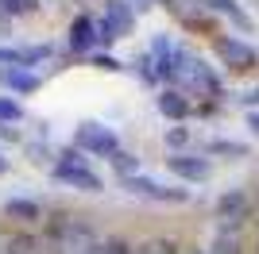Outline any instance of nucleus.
I'll list each match as a JSON object with an SVG mask.
<instances>
[{
  "mask_svg": "<svg viewBox=\"0 0 259 254\" xmlns=\"http://www.w3.org/2000/svg\"><path fill=\"white\" fill-rule=\"evenodd\" d=\"M51 177L70 185V189H81V193H101L105 189V181L93 173V166L85 162L81 150H62L58 162H54V169H51Z\"/></svg>",
  "mask_w": 259,
  "mask_h": 254,
  "instance_id": "obj_1",
  "label": "nucleus"
},
{
  "mask_svg": "<svg viewBox=\"0 0 259 254\" xmlns=\"http://www.w3.org/2000/svg\"><path fill=\"white\" fill-rule=\"evenodd\" d=\"M74 143H77V150H89L93 158H112V154L120 150L116 131L105 127V123H81L77 135H74Z\"/></svg>",
  "mask_w": 259,
  "mask_h": 254,
  "instance_id": "obj_2",
  "label": "nucleus"
},
{
  "mask_svg": "<svg viewBox=\"0 0 259 254\" xmlns=\"http://www.w3.org/2000/svg\"><path fill=\"white\" fill-rule=\"evenodd\" d=\"M132 23H136V16H132V4L128 0H112L105 12L97 16V35H101V42H116V39H124V35L132 31Z\"/></svg>",
  "mask_w": 259,
  "mask_h": 254,
  "instance_id": "obj_3",
  "label": "nucleus"
},
{
  "mask_svg": "<svg viewBox=\"0 0 259 254\" xmlns=\"http://www.w3.org/2000/svg\"><path fill=\"white\" fill-rule=\"evenodd\" d=\"M124 189H132L136 197H147V201H190V193L186 189H166V185H159V181L151 177H143V173H132V177H124Z\"/></svg>",
  "mask_w": 259,
  "mask_h": 254,
  "instance_id": "obj_4",
  "label": "nucleus"
},
{
  "mask_svg": "<svg viewBox=\"0 0 259 254\" xmlns=\"http://www.w3.org/2000/svg\"><path fill=\"white\" fill-rule=\"evenodd\" d=\"M101 46V35H97V20L93 16H77L70 23V50L74 54H93Z\"/></svg>",
  "mask_w": 259,
  "mask_h": 254,
  "instance_id": "obj_5",
  "label": "nucleus"
},
{
  "mask_svg": "<svg viewBox=\"0 0 259 254\" xmlns=\"http://www.w3.org/2000/svg\"><path fill=\"white\" fill-rule=\"evenodd\" d=\"M217 216H221V231H236V223L248 216V193H240V189H232V193H225L221 201H217Z\"/></svg>",
  "mask_w": 259,
  "mask_h": 254,
  "instance_id": "obj_6",
  "label": "nucleus"
},
{
  "mask_svg": "<svg viewBox=\"0 0 259 254\" xmlns=\"http://www.w3.org/2000/svg\"><path fill=\"white\" fill-rule=\"evenodd\" d=\"M51 58V46H20V50H8V46H0V66H12V70H31V66L47 62Z\"/></svg>",
  "mask_w": 259,
  "mask_h": 254,
  "instance_id": "obj_7",
  "label": "nucleus"
},
{
  "mask_svg": "<svg viewBox=\"0 0 259 254\" xmlns=\"http://www.w3.org/2000/svg\"><path fill=\"white\" fill-rule=\"evenodd\" d=\"M217 54H221L228 66H236V70L255 66V50H251L248 42H240V39H217Z\"/></svg>",
  "mask_w": 259,
  "mask_h": 254,
  "instance_id": "obj_8",
  "label": "nucleus"
},
{
  "mask_svg": "<svg viewBox=\"0 0 259 254\" xmlns=\"http://www.w3.org/2000/svg\"><path fill=\"white\" fill-rule=\"evenodd\" d=\"M166 166H170L178 177H186V181H205L209 177V162L205 158H194V154H174Z\"/></svg>",
  "mask_w": 259,
  "mask_h": 254,
  "instance_id": "obj_9",
  "label": "nucleus"
},
{
  "mask_svg": "<svg viewBox=\"0 0 259 254\" xmlns=\"http://www.w3.org/2000/svg\"><path fill=\"white\" fill-rule=\"evenodd\" d=\"M0 85H8L16 93H35V89L43 85V77L31 74V70H12V66H4V70H0Z\"/></svg>",
  "mask_w": 259,
  "mask_h": 254,
  "instance_id": "obj_10",
  "label": "nucleus"
},
{
  "mask_svg": "<svg viewBox=\"0 0 259 254\" xmlns=\"http://www.w3.org/2000/svg\"><path fill=\"white\" fill-rule=\"evenodd\" d=\"M155 104H159V112H162L166 119H186V116H190V104H186L182 93H162Z\"/></svg>",
  "mask_w": 259,
  "mask_h": 254,
  "instance_id": "obj_11",
  "label": "nucleus"
},
{
  "mask_svg": "<svg viewBox=\"0 0 259 254\" xmlns=\"http://www.w3.org/2000/svg\"><path fill=\"white\" fill-rule=\"evenodd\" d=\"M4 216H8V220H20V223H31V220H39V216H43V208H39V204L35 201H8L4 204Z\"/></svg>",
  "mask_w": 259,
  "mask_h": 254,
  "instance_id": "obj_12",
  "label": "nucleus"
},
{
  "mask_svg": "<svg viewBox=\"0 0 259 254\" xmlns=\"http://www.w3.org/2000/svg\"><path fill=\"white\" fill-rule=\"evenodd\" d=\"M205 4H209L213 12H221V16H228V20L236 23V27H248V16H244V12H240L232 0H205Z\"/></svg>",
  "mask_w": 259,
  "mask_h": 254,
  "instance_id": "obj_13",
  "label": "nucleus"
},
{
  "mask_svg": "<svg viewBox=\"0 0 259 254\" xmlns=\"http://www.w3.org/2000/svg\"><path fill=\"white\" fill-rule=\"evenodd\" d=\"M108 162L120 169V177H132V173H140V162H136V154H124V150H116V154H112Z\"/></svg>",
  "mask_w": 259,
  "mask_h": 254,
  "instance_id": "obj_14",
  "label": "nucleus"
},
{
  "mask_svg": "<svg viewBox=\"0 0 259 254\" xmlns=\"http://www.w3.org/2000/svg\"><path fill=\"white\" fill-rule=\"evenodd\" d=\"M16 119H23V108L12 96H0V123H16Z\"/></svg>",
  "mask_w": 259,
  "mask_h": 254,
  "instance_id": "obj_15",
  "label": "nucleus"
},
{
  "mask_svg": "<svg viewBox=\"0 0 259 254\" xmlns=\"http://www.w3.org/2000/svg\"><path fill=\"white\" fill-rule=\"evenodd\" d=\"M209 254H240V243H236V235L221 231V235H217V243H213V250H209Z\"/></svg>",
  "mask_w": 259,
  "mask_h": 254,
  "instance_id": "obj_16",
  "label": "nucleus"
},
{
  "mask_svg": "<svg viewBox=\"0 0 259 254\" xmlns=\"http://www.w3.org/2000/svg\"><path fill=\"white\" fill-rule=\"evenodd\" d=\"M85 254H132V246H128V243H120V239H108V243L89 246Z\"/></svg>",
  "mask_w": 259,
  "mask_h": 254,
  "instance_id": "obj_17",
  "label": "nucleus"
},
{
  "mask_svg": "<svg viewBox=\"0 0 259 254\" xmlns=\"http://www.w3.org/2000/svg\"><path fill=\"white\" fill-rule=\"evenodd\" d=\"M209 150H213V154H244V147H240V143H225V139L209 143Z\"/></svg>",
  "mask_w": 259,
  "mask_h": 254,
  "instance_id": "obj_18",
  "label": "nucleus"
},
{
  "mask_svg": "<svg viewBox=\"0 0 259 254\" xmlns=\"http://www.w3.org/2000/svg\"><path fill=\"white\" fill-rule=\"evenodd\" d=\"M132 254H174L170 243H143L140 250H132Z\"/></svg>",
  "mask_w": 259,
  "mask_h": 254,
  "instance_id": "obj_19",
  "label": "nucleus"
},
{
  "mask_svg": "<svg viewBox=\"0 0 259 254\" xmlns=\"http://www.w3.org/2000/svg\"><path fill=\"white\" fill-rule=\"evenodd\" d=\"M166 143H170V147H182V143H190V131L174 127V131H166Z\"/></svg>",
  "mask_w": 259,
  "mask_h": 254,
  "instance_id": "obj_20",
  "label": "nucleus"
},
{
  "mask_svg": "<svg viewBox=\"0 0 259 254\" xmlns=\"http://www.w3.org/2000/svg\"><path fill=\"white\" fill-rule=\"evenodd\" d=\"M248 123H251V131L259 135V116H248Z\"/></svg>",
  "mask_w": 259,
  "mask_h": 254,
  "instance_id": "obj_21",
  "label": "nucleus"
},
{
  "mask_svg": "<svg viewBox=\"0 0 259 254\" xmlns=\"http://www.w3.org/2000/svg\"><path fill=\"white\" fill-rule=\"evenodd\" d=\"M4 169H8V162H4V158H0V173H4Z\"/></svg>",
  "mask_w": 259,
  "mask_h": 254,
  "instance_id": "obj_22",
  "label": "nucleus"
},
{
  "mask_svg": "<svg viewBox=\"0 0 259 254\" xmlns=\"http://www.w3.org/2000/svg\"><path fill=\"white\" fill-rule=\"evenodd\" d=\"M248 100H259V89H255V93H251V96H248Z\"/></svg>",
  "mask_w": 259,
  "mask_h": 254,
  "instance_id": "obj_23",
  "label": "nucleus"
},
{
  "mask_svg": "<svg viewBox=\"0 0 259 254\" xmlns=\"http://www.w3.org/2000/svg\"><path fill=\"white\" fill-rule=\"evenodd\" d=\"M197 254H209V250H197Z\"/></svg>",
  "mask_w": 259,
  "mask_h": 254,
  "instance_id": "obj_24",
  "label": "nucleus"
}]
</instances>
